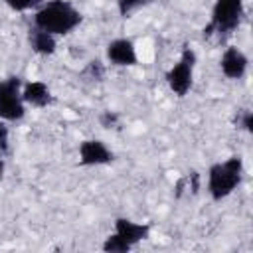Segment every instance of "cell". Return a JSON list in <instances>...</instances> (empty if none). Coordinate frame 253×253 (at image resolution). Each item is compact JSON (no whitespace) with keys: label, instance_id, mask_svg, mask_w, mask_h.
<instances>
[{"label":"cell","instance_id":"obj_15","mask_svg":"<svg viewBox=\"0 0 253 253\" xmlns=\"http://www.w3.org/2000/svg\"><path fill=\"white\" fill-rule=\"evenodd\" d=\"M6 6L14 12H26V10H32V8H38L42 4V0H4Z\"/></svg>","mask_w":253,"mask_h":253},{"label":"cell","instance_id":"obj_2","mask_svg":"<svg viewBox=\"0 0 253 253\" xmlns=\"http://www.w3.org/2000/svg\"><path fill=\"white\" fill-rule=\"evenodd\" d=\"M243 178V158L239 154L229 156L223 162H213L208 170V194L213 202H221L231 196Z\"/></svg>","mask_w":253,"mask_h":253},{"label":"cell","instance_id":"obj_10","mask_svg":"<svg viewBox=\"0 0 253 253\" xmlns=\"http://www.w3.org/2000/svg\"><path fill=\"white\" fill-rule=\"evenodd\" d=\"M22 99L26 105H32L36 109H43L53 101L51 91L43 81H28L26 85H22Z\"/></svg>","mask_w":253,"mask_h":253},{"label":"cell","instance_id":"obj_8","mask_svg":"<svg viewBox=\"0 0 253 253\" xmlns=\"http://www.w3.org/2000/svg\"><path fill=\"white\" fill-rule=\"evenodd\" d=\"M247 67H249V59L239 47H235V45L225 47V51L221 53V59H219V69L227 79H233V81L241 79L247 73Z\"/></svg>","mask_w":253,"mask_h":253},{"label":"cell","instance_id":"obj_18","mask_svg":"<svg viewBox=\"0 0 253 253\" xmlns=\"http://www.w3.org/2000/svg\"><path fill=\"white\" fill-rule=\"evenodd\" d=\"M10 146V130L6 126V121L0 119V154H6Z\"/></svg>","mask_w":253,"mask_h":253},{"label":"cell","instance_id":"obj_11","mask_svg":"<svg viewBox=\"0 0 253 253\" xmlns=\"http://www.w3.org/2000/svg\"><path fill=\"white\" fill-rule=\"evenodd\" d=\"M28 43H30L32 51H36L38 55H51V53H55V47H57L55 36L45 30H40L36 26L28 32Z\"/></svg>","mask_w":253,"mask_h":253},{"label":"cell","instance_id":"obj_12","mask_svg":"<svg viewBox=\"0 0 253 253\" xmlns=\"http://www.w3.org/2000/svg\"><path fill=\"white\" fill-rule=\"evenodd\" d=\"M81 77H83L85 81H91V83L103 81V77H105V65H103V61H101V59H91V61L83 67Z\"/></svg>","mask_w":253,"mask_h":253},{"label":"cell","instance_id":"obj_9","mask_svg":"<svg viewBox=\"0 0 253 253\" xmlns=\"http://www.w3.org/2000/svg\"><path fill=\"white\" fill-rule=\"evenodd\" d=\"M115 233L125 239L130 247L138 245L140 241L148 239V233H150V225L148 223H138V221H132L128 217H117L115 219Z\"/></svg>","mask_w":253,"mask_h":253},{"label":"cell","instance_id":"obj_7","mask_svg":"<svg viewBox=\"0 0 253 253\" xmlns=\"http://www.w3.org/2000/svg\"><path fill=\"white\" fill-rule=\"evenodd\" d=\"M107 59H109V63H113L117 67L136 65L138 55H136V47H134L132 40L117 38V40L109 42V45H107Z\"/></svg>","mask_w":253,"mask_h":253},{"label":"cell","instance_id":"obj_3","mask_svg":"<svg viewBox=\"0 0 253 253\" xmlns=\"http://www.w3.org/2000/svg\"><path fill=\"white\" fill-rule=\"evenodd\" d=\"M243 18V0H215L211 8V20L204 28L206 36H227L241 24Z\"/></svg>","mask_w":253,"mask_h":253},{"label":"cell","instance_id":"obj_16","mask_svg":"<svg viewBox=\"0 0 253 253\" xmlns=\"http://www.w3.org/2000/svg\"><path fill=\"white\" fill-rule=\"evenodd\" d=\"M99 123H101L103 128H117L119 123H121V117H119V113L107 109V111H103V113L99 115Z\"/></svg>","mask_w":253,"mask_h":253},{"label":"cell","instance_id":"obj_5","mask_svg":"<svg viewBox=\"0 0 253 253\" xmlns=\"http://www.w3.org/2000/svg\"><path fill=\"white\" fill-rule=\"evenodd\" d=\"M26 103L22 99V79L12 75L0 79V119L14 123L24 119Z\"/></svg>","mask_w":253,"mask_h":253},{"label":"cell","instance_id":"obj_6","mask_svg":"<svg viewBox=\"0 0 253 253\" xmlns=\"http://www.w3.org/2000/svg\"><path fill=\"white\" fill-rule=\"evenodd\" d=\"M79 162L83 166H103L113 162V150L99 138L79 142Z\"/></svg>","mask_w":253,"mask_h":253},{"label":"cell","instance_id":"obj_4","mask_svg":"<svg viewBox=\"0 0 253 253\" xmlns=\"http://www.w3.org/2000/svg\"><path fill=\"white\" fill-rule=\"evenodd\" d=\"M194 67H196V51L190 45H184V49L180 53V59L166 71L168 89L176 97H184L192 89V83H194Z\"/></svg>","mask_w":253,"mask_h":253},{"label":"cell","instance_id":"obj_13","mask_svg":"<svg viewBox=\"0 0 253 253\" xmlns=\"http://www.w3.org/2000/svg\"><path fill=\"white\" fill-rule=\"evenodd\" d=\"M132 247L125 241V239H121L115 231L111 233V235H107V239L103 241V251H107V253H126V251H130Z\"/></svg>","mask_w":253,"mask_h":253},{"label":"cell","instance_id":"obj_14","mask_svg":"<svg viewBox=\"0 0 253 253\" xmlns=\"http://www.w3.org/2000/svg\"><path fill=\"white\" fill-rule=\"evenodd\" d=\"M150 0H117V10L123 18H128L130 14H134L136 10H140L142 6H146Z\"/></svg>","mask_w":253,"mask_h":253},{"label":"cell","instance_id":"obj_17","mask_svg":"<svg viewBox=\"0 0 253 253\" xmlns=\"http://www.w3.org/2000/svg\"><path fill=\"white\" fill-rule=\"evenodd\" d=\"M235 125H237V128H241V130H245V132H251V130H253V113H251L249 109H243V111L237 115Z\"/></svg>","mask_w":253,"mask_h":253},{"label":"cell","instance_id":"obj_1","mask_svg":"<svg viewBox=\"0 0 253 253\" xmlns=\"http://www.w3.org/2000/svg\"><path fill=\"white\" fill-rule=\"evenodd\" d=\"M83 16L69 0H47L42 2L34 14V26L40 30H45L53 36H65L71 34L79 24Z\"/></svg>","mask_w":253,"mask_h":253}]
</instances>
